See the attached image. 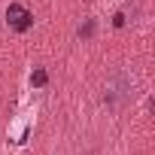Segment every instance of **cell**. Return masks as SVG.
I'll list each match as a JSON object with an SVG mask.
<instances>
[{
  "instance_id": "cell-1",
  "label": "cell",
  "mask_w": 155,
  "mask_h": 155,
  "mask_svg": "<svg viewBox=\"0 0 155 155\" xmlns=\"http://www.w3.org/2000/svg\"><path fill=\"white\" fill-rule=\"evenodd\" d=\"M131 82L125 79L122 73H113L110 79H107V85H104V101L110 104V107H122V104H128L131 101Z\"/></svg>"
},
{
  "instance_id": "cell-2",
  "label": "cell",
  "mask_w": 155,
  "mask_h": 155,
  "mask_svg": "<svg viewBox=\"0 0 155 155\" xmlns=\"http://www.w3.org/2000/svg\"><path fill=\"white\" fill-rule=\"evenodd\" d=\"M6 18H9V25H12L15 31H25V28L31 25V12H28V9H21L18 3H12V6H9Z\"/></svg>"
}]
</instances>
